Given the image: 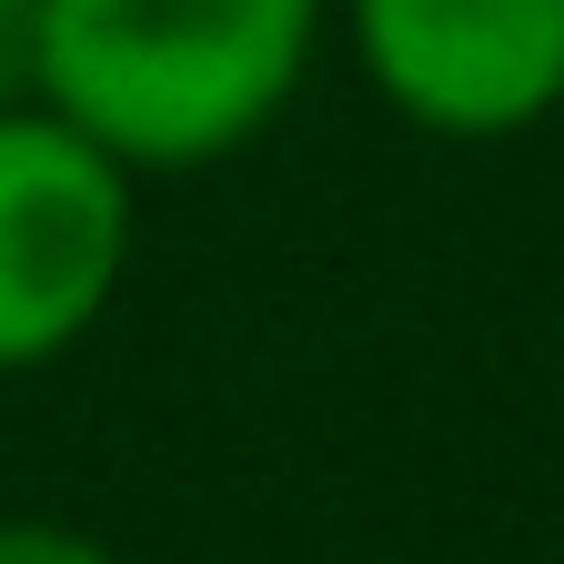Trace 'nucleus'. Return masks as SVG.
<instances>
[{
  "mask_svg": "<svg viewBox=\"0 0 564 564\" xmlns=\"http://www.w3.org/2000/svg\"><path fill=\"white\" fill-rule=\"evenodd\" d=\"M323 0H41V101L121 172H202L293 101Z\"/></svg>",
  "mask_w": 564,
  "mask_h": 564,
  "instance_id": "nucleus-1",
  "label": "nucleus"
},
{
  "mask_svg": "<svg viewBox=\"0 0 564 564\" xmlns=\"http://www.w3.org/2000/svg\"><path fill=\"white\" fill-rule=\"evenodd\" d=\"M131 252V172L51 101L0 111V373L70 352Z\"/></svg>",
  "mask_w": 564,
  "mask_h": 564,
  "instance_id": "nucleus-2",
  "label": "nucleus"
},
{
  "mask_svg": "<svg viewBox=\"0 0 564 564\" xmlns=\"http://www.w3.org/2000/svg\"><path fill=\"white\" fill-rule=\"evenodd\" d=\"M373 91L454 141L524 131L564 101V0H352Z\"/></svg>",
  "mask_w": 564,
  "mask_h": 564,
  "instance_id": "nucleus-3",
  "label": "nucleus"
},
{
  "mask_svg": "<svg viewBox=\"0 0 564 564\" xmlns=\"http://www.w3.org/2000/svg\"><path fill=\"white\" fill-rule=\"evenodd\" d=\"M41 101V0H0V111Z\"/></svg>",
  "mask_w": 564,
  "mask_h": 564,
  "instance_id": "nucleus-4",
  "label": "nucleus"
},
{
  "mask_svg": "<svg viewBox=\"0 0 564 564\" xmlns=\"http://www.w3.org/2000/svg\"><path fill=\"white\" fill-rule=\"evenodd\" d=\"M0 564H111V554L61 524H0Z\"/></svg>",
  "mask_w": 564,
  "mask_h": 564,
  "instance_id": "nucleus-5",
  "label": "nucleus"
}]
</instances>
